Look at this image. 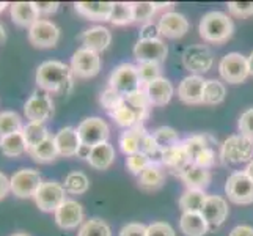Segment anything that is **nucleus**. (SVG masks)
Listing matches in <instances>:
<instances>
[{
  "instance_id": "obj_1",
  "label": "nucleus",
  "mask_w": 253,
  "mask_h": 236,
  "mask_svg": "<svg viewBox=\"0 0 253 236\" xmlns=\"http://www.w3.org/2000/svg\"><path fill=\"white\" fill-rule=\"evenodd\" d=\"M35 81L41 92L54 94H68L73 90L74 74L71 66L58 60H46L42 62L35 74Z\"/></svg>"
},
{
  "instance_id": "obj_2",
  "label": "nucleus",
  "mask_w": 253,
  "mask_h": 236,
  "mask_svg": "<svg viewBox=\"0 0 253 236\" xmlns=\"http://www.w3.org/2000/svg\"><path fill=\"white\" fill-rule=\"evenodd\" d=\"M198 32L205 41L222 45L233 37L234 24L231 17L223 11H209L200 21Z\"/></svg>"
},
{
  "instance_id": "obj_3",
  "label": "nucleus",
  "mask_w": 253,
  "mask_h": 236,
  "mask_svg": "<svg viewBox=\"0 0 253 236\" xmlns=\"http://www.w3.org/2000/svg\"><path fill=\"white\" fill-rule=\"evenodd\" d=\"M220 157L226 164L250 162L253 157V141L244 136H230L222 143Z\"/></svg>"
},
{
  "instance_id": "obj_4",
  "label": "nucleus",
  "mask_w": 253,
  "mask_h": 236,
  "mask_svg": "<svg viewBox=\"0 0 253 236\" xmlns=\"http://www.w3.org/2000/svg\"><path fill=\"white\" fill-rule=\"evenodd\" d=\"M109 87L120 92L121 94H129L143 89L138 76V69L132 63H121L112 71L109 79Z\"/></svg>"
},
{
  "instance_id": "obj_5",
  "label": "nucleus",
  "mask_w": 253,
  "mask_h": 236,
  "mask_svg": "<svg viewBox=\"0 0 253 236\" xmlns=\"http://www.w3.org/2000/svg\"><path fill=\"white\" fill-rule=\"evenodd\" d=\"M35 203L42 213H55V209L66 200V190L62 183L49 180L42 181V185L35 194Z\"/></svg>"
},
{
  "instance_id": "obj_6",
  "label": "nucleus",
  "mask_w": 253,
  "mask_h": 236,
  "mask_svg": "<svg viewBox=\"0 0 253 236\" xmlns=\"http://www.w3.org/2000/svg\"><path fill=\"white\" fill-rule=\"evenodd\" d=\"M225 192L236 205L253 203V180L246 172L231 173L225 183Z\"/></svg>"
},
{
  "instance_id": "obj_7",
  "label": "nucleus",
  "mask_w": 253,
  "mask_h": 236,
  "mask_svg": "<svg viewBox=\"0 0 253 236\" xmlns=\"http://www.w3.org/2000/svg\"><path fill=\"white\" fill-rule=\"evenodd\" d=\"M219 73L222 79L228 84H242L250 76L247 57L238 52H230L226 54L219 63Z\"/></svg>"
},
{
  "instance_id": "obj_8",
  "label": "nucleus",
  "mask_w": 253,
  "mask_h": 236,
  "mask_svg": "<svg viewBox=\"0 0 253 236\" xmlns=\"http://www.w3.org/2000/svg\"><path fill=\"white\" fill-rule=\"evenodd\" d=\"M11 194L17 198H33L42 185L41 173L35 169H21L10 178Z\"/></svg>"
},
{
  "instance_id": "obj_9",
  "label": "nucleus",
  "mask_w": 253,
  "mask_h": 236,
  "mask_svg": "<svg viewBox=\"0 0 253 236\" xmlns=\"http://www.w3.org/2000/svg\"><path fill=\"white\" fill-rule=\"evenodd\" d=\"M77 134L81 137V142L84 146L93 148L99 143L109 141L110 129L109 125L99 117H88L81 121L77 126Z\"/></svg>"
},
{
  "instance_id": "obj_10",
  "label": "nucleus",
  "mask_w": 253,
  "mask_h": 236,
  "mask_svg": "<svg viewBox=\"0 0 253 236\" xmlns=\"http://www.w3.org/2000/svg\"><path fill=\"white\" fill-rule=\"evenodd\" d=\"M212 52L205 45H192L182 52V66L194 76L208 73L212 66Z\"/></svg>"
},
{
  "instance_id": "obj_11",
  "label": "nucleus",
  "mask_w": 253,
  "mask_h": 236,
  "mask_svg": "<svg viewBox=\"0 0 253 236\" xmlns=\"http://www.w3.org/2000/svg\"><path fill=\"white\" fill-rule=\"evenodd\" d=\"M69 66H71L74 77L91 79L94 76H98L101 71V57L98 52L86 47H81L74 52Z\"/></svg>"
},
{
  "instance_id": "obj_12",
  "label": "nucleus",
  "mask_w": 253,
  "mask_h": 236,
  "mask_svg": "<svg viewBox=\"0 0 253 236\" xmlns=\"http://www.w3.org/2000/svg\"><path fill=\"white\" fill-rule=\"evenodd\" d=\"M24 115L29 121L44 123L54 115V102L49 93L35 92L24 104Z\"/></svg>"
},
{
  "instance_id": "obj_13",
  "label": "nucleus",
  "mask_w": 253,
  "mask_h": 236,
  "mask_svg": "<svg viewBox=\"0 0 253 236\" xmlns=\"http://www.w3.org/2000/svg\"><path fill=\"white\" fill-rule=\"evenodd\" d=\"M58 40H60V29L52 21L40 19L29 29L30 45L38 49L55 47Z\"/></svg>"
},
{
  "instance_id": "obj_14",
  "label": "nucleus",
  "mask_w": 253,
  "mask_h": 236,
  "mask_svg": "<svg viewBox=\"0 0 253 236\" xmlns=\"http://www.w3.org/2000/svg\"><path fill=\"white\" fill-rule=\"evenodd\" d=\"M169 55V47L162 40H138L134 46V57L138 63L162 65Z\"/></svg>"
},
{
  "instance_id": "obj_15",
  "label": "nucleus",
  "mask_w": 253,
  "mask_h": 236,
  "mask_svg": "<svg viewBox=\"0 0 253 236\" xmlns=\"http://www.w3.org/2000/svg\"><path fill=\"white\" fill-rule=\"evenodd\" d=\"M84 216H85L84 206L79 202H76V200H71V198H66L54 213L55 224L63 230L77 229V227L84 222Z\"/></svg>"
},
{
  "instance_id": "obj_16",
  "label": "nucleus",
  "mask_w": 253,
  "mask_h": 236,
  "mask_svg": "<svg viewBox=\"0 0 253 236\" xmlns=\"http://www.w3.org/2000/svg\"><path fill=\"white\" fill-rule=\"evenodd\" d=\"M159 33L165 38L176 40L182 38L189 32V21L184 14H181L178 11H169L162 14L158 24Z\"/></svg>"
},
{
  "instance_id": "obj_17",
  "label": "nucleus",
  "mask_w": 253,
  "mask_h": 236,
  "mask_svg": "<svg viewBox=\"0 0 253 236\" xmlns=\"http://www.w3.org/2000/svg\"><path fill=\"white\" fill-rule=\"evenodd\" d=\"M228 203L220 195H208L206 202L203 205L202 214L206 219L209 229H217L220 227L226 217H228Z\"/></svg>"
},
{
  "instance_id": "obj_18",
  "label": "nucleus",
  "mask_w": 253,
  "mask_h": 236,
  "mask_svg": "<svg viewBox=\"0 0 253 236\" xmlns=\"http://www.w3.org/2000/svg\"><path fill=\"white\" fill-rule=\"evenodd\" d=\"M206 79L190 74L179 82L178 98L184 104H203V89Z\"/></svg>"
},
{
  "instance_id": "obj_19",
  "label": "nucleus",
  "mask_w": 253,
  "mask_h": 236,
  "mask_svg": "<svg viewBox=\"0 0 253 236\" xmlns=\"http://www.w3.org/2000/svg\"><path fill=\"white\" fill-rule=\"evenodd\" d=\"M54 141L57 145V150L60 156L65 157H73V156H79V151L82 148L81 137L77 134V129L66 126L63 129H60L58 133L54 136Z\"/></svg>"
},
{
  "instance_id": "obj_20",
  "label": "nucleus",
  "mask_w": 253,
  "mask_h": 236,
  "mask_svg": "<svg viewBox=\"0 0 253 236\" xmlns=\"http://www.w3.org/2000/svg\"><path fill=\"white\" fill-rule=\"evenodd\" d=\"M81 43H82V47H86V49H91L94 52H102L106 50L110 43H112V33L109 29L102 27V25H94V27H90L86 29L81 33L79 37Z\"/></svg>"
},
{
  "instance_id": "obj_21",
  "label": "nucleus",
  "mask_w": 253,
  "mask_h": 236,
  "mask_svg": "<svg viewBox=\"0 0 253 236\" xmlns=\"http://www.w3.org/2000/svg\"><path fill=\"white\" fill-rule=\"evenodd\" d=\"M161 164L164 167H167L169 170H171L173 173L181 175L182 170H184L190 162V157L186 153L184 146H182V142L164 148L162 150V156H161Z\"/></svg>"
},
{
  "instance_id": "obj_22",
  "label": "nucleus",
  "mask_w": 253,
  "mask_h": 236,
  "mask_svg": "<svg viewBox=\"0 0 253 236\" xmlns=\"http://www.w3.org/2000/svg\"><path fill=\"white\" fill-rule=\"evenodd\" d=\"M143 90L148 96V99H150L151 106H165V104L170 102L173 96V85L165 77H159L156 81L150 82L143 87Z\"/></svg>"
},
{
  "instance_id": "obj_23",
  "label": "nucleus",
  "mask_w": 253,
  "mask_h": 236,
  "mask_svg": "<svg viewBox=\"0 0 253 236\" xmlns=\"http://www.w3.org/2000/svg\"><path fill=\"white\" fill-rule=\"evenodd\" d=\"M179 178L182 180L187 189L194 190H205L211 185V172L198 167L195 164H189L179 175Z\"/></svg>"
},
{
  "instance_id": "obj_24",
  "label": "nucleus",
  "mask_w": 253,
  "mask_h": 236,
  "mask_svg": "<svg viewBox=\"0 0 253 236\" xmlns=\"http://www.w3.org/2000/svg\"><path fill=\"white\" fill-rule=\"evenodd\" d=\"M76 11L90 21H109L113 10V2H77Z\"/></svg>"
},
{
  "instance_id": "obj_25",
  "label": "nucleus",
  "mask_w": 253,
  "mask_h": 236,
  "mask_svg": "<svg viewBox=\"0 0 253 236\" xmlns=\"http://www.w3.org/2000/svg\"><path fill=\"white\" fill-rule=\"evenodd\" d=\"M113 161H115V148L109 142L90 148V153L86 156V162L90 164V167L96 170H107L113 164Z\"/></svg>"
},
{
  "instance_id": "obj_26",
  "label": "nucleus",
  "mask_w": 253,
  "mask_h": 236,
  "mask_svg": "<svg viewBox=\"0 0 253 236\" xmlns=\"http://www.w3.org/2000/svg\"><path fill=\"white\" fill-rule=\"evenodd\" d=\"M10 14L14 24L19 27L30 29L32 25L40 21V14L33 2H14L10 5Z\"/></svg>"
},
{
  "instance_id": "obj_27",
  "label": "nucleus",
  "mask_w": 253,
  "mask_h": 236,
  "mask_svg": "<svg viewBox=\"0 0 253 236\" xmlns=\"http://www.w3.org/2000/svg\"><path fill=\"white\" fill-rule=\"evenodd\" d=\"M179 229L186 236H203L208 233L209 225L202 213H182Z\"/></svg>"
},
{
  "instance_id": "obj_28",
  "label": "nucleus",
  "mask_w": 253,
  "mask_h": 236,
  "mask_svg": "<svg viewBox=\"0 0 253 236\" xmlns=\"http://www.w3.org/2000/svg\"><path fill=\"white\" fill-rule=\"evenodd\" d=\"M164 181H165V172L161 162H151L138 175V186L146 190L159 189L164 185Z\"/></svg>"
},
{
  "instance_id": "obj_29",
  "label": "nucleus",
  "mask_w": 253,
  "mask_h": 236,
  "mask_svg": "<svg viewBox=\"0 0 253 236\" xmlns=\"http://www.w3.org/2000/svg\"><path fill=\"white\" fill-rule=\"evenodd\" d=\"M146 134L145 126L143 125H137L134 128H129L126 129L123 134L120 137V148L126 156H130L134 153L140 151V145L142 141Z\"/></svg>"
},
{
  "instance_id": "obj_30",
  "label": "nucleus",
  "mask_w": 253,
  "mask_h": 236,
  "mask_svg": "<svg viewBox=\"0 0 253 236\" xmlns=\"http://www.w3.org/2000/svg\"><path fill=\"white\" fill-rule=\"evenodd\" d=\"M30 157L38 164H49V162H54L57 157L60 156L58 154V150H57V145H55V141L52 136H47L44 141L41 143H38L37 146H33L32 150L29 151Z\"/></svg>"
},
{
  "instance_id": "obj_31",
  "label": "nucleus",
  "mask_w": 253,
  "mask_h": 236,
  "mask_svg": "<svg viewBox=\"0 0 253 236\" xmlns=\"http://www.w3.org/2000/svg\"><path fill=\"white\" fill-rule=\"evenodd\" d=\"M0 151L6 157H19L24 153H29L27 142H25L22 131L0 139Z\"/></svg>"
},
{
  "instance_id": "obj_32",
  "label": "nucleus",
  "mask_w": 253,
  "mask_h": 236,
  "mask_svg": "<svg viewBox=\"0 0 253 236\" xmlns=\"http://www.w3.org/2000/svg\"><path fill=\"white\" fill-rule=\"evenodd\" d=\"M206 198L208 195L205 194V190L186 189L184 194L179 197L178 203L182 213H202Z\"/></svg>"
},
{
  "instance_id": "obj_33",
  "label": "nucleus",
  "mask_w": 253,
  "mask_h": 236,
  "mask_svg": "<svg viewBox=\"0 0 253 236\" xmlns=\"http://www.w3.org/2000/svg\"><path fill=\"white\" fill-rule=\"evenodd\" d=\"M109 115L112 117V120L115 121L118 126L127 128V129L134 128L137 125H143V121H145V118L140 115V113L135 112L132 107H129L126 102L120 109H117L115 112L109 113Z\"/></svg>"
},
{
  "instance_id": "obj_34",
  "label": "nucleus",
  "mask_w": 253,
  "mask_h": 236,
  "mask_svg": "<svg viewBox=\"0 0 253 236\" xmlns=\"http://www.w3.org/2000/svg\"><path fill=\"white\" fill-rule=\"evenodd\" d=\"M63 188L66 194L71 195H82L90 188V180L84 172H71L66 175Z\"/></svg>"
},
{
  "instance_id": "obj_35",
  "label": "nucleus",
  "mask_w": 253,
  "mask_h": 236,
  "mask_svg": "<svg viewBox=\"0 0 253 236\" xmlns=\"http://www.w3.org/2000/svg\"><path fill=\"white\" fill-rule=\"evenodd\" d=\"M226 89L225 85L217 81V79H208L205 82V89H203V104L208 106H215V104H220L225 99Z\"/></svg>"
},
{
  "instance_id": "obj_36",
  "label": "nucleus",
  "mask_w": 253,
  "mask_h": 236,
  "mask_svg": "<svg viewBox=\"0 0 253 236\" xmlns=\"http://www.w3.org/2000/svg\"><path fill=\"white\" fill-rule=\"evenodd\" d=\"M212 142V137L208 136V134H197V136H190L187 139L182 141V146H184L186 153L189 154L190 157V162H194L195 157L202 153L206 148L212 146L211 145Z\"/></svg>"
},
{
  "instance_id": "obj_37",
  "label": "nucleus",
  "mask_w": 253,
  "mask_h": 236,
  "mask_svg": "<svg viewBox=\"0 0 253 236\" xmlns=\"http://www.w3.org/2000/svg\"><path fill=\"white\" fill-rule=\"evenodd\" d=\"M24 128L22 118L19 113L13 110H3L0 112V139L11 136L14 133H19Z\"/></svg>"
},
{
  "instance_id": "obj_38",
  "label": "nucleus",
  "mask_w": 253,
  "mask_h": 236,
  "mask_svg": "<svg viewBox=\"0 0 253 236\" xmlns=\"http://www.w3.org/2000/svg\"><path fill=\"white\" fill-rule=\"evenodd\" d=\"M113 25H127L135 22L134 19V2H115L109 19Z\"/></svg>"
},
{
  "instance_id": "obj_39",
  "label": "nucleus",
  "mask_w": 253,
  "mask_h": 236,
  "mask_svg": "<svg viewBox=\"0 0 253 236\" xmlns=\"http://www.w3.org/2000/svg\"><path fill=\"white\" fill-rule=\"evenodd\" d=\"M22 134H24L25 142H27L29 151L32 150L33 146H37L38 143H41L49 136L47 128L44 126V123H35V121H29L27 125H24Z\"/></svg>"
},
{
  "instance_id": "obj_40",
  "label": "nucleus",
  "mask_w": 253,
  "mask_h": 236,
  "mask_svg": "<svg viewBox=\"0 0 253 236\" xmlns=\"http://www.w3.org/2000/svg\"><path fill=\"white\" fill-rule=\"evenodd\" d=\"M77 236H112V230L106 221L93 217L82 224Z\"/></svg>"
},
{
  "instance_id": "obj_41",
  "label": "nucleus",
  "mask_w": 253,
  "mask_h": 236,
  "mask_svg": "<svg viewBox=\"0 0 253 236\" xmlns=\"http://www.w3.org/2000/svg\"><path fill=\"white\" fill-rule=\"evenodd\" d=\"M125 99H126V104H127L129 107H132L135 112H138L146 120L148 113H150L151 102H150V99H148V96H146V93H145L143 89L126 94Z\"/></svg>"
},
{
  "instance_id": "obj_42",
  "label": "nucleus",
  "mask_w": 253,
  "mask_h": 236,
  "mask_svg": "<svg viewBox=\"0 0 253 236\" xmlns=\"http://www.w3.org/2000/svg\"><path fill=\"white\" fill-rule=\"evenodd\" d=\"M151 136L154 137V141L158 142V145L162 148H169V146H173L179 143V136H178V131L173 129L170 126H161L158 129H154Z\"/></svg>"
},
{
  "instance_id": "obj_43",
  "label": "nucleus",
  "mask_w": 253,
  "mask_h": 236,
  "mask_svg": "<svg viewBox=\"0 0 253 236\" xmlns=\"http://www.w3.org/2000/svg\"><path fill=\"white\" fill-rule=\"evenodd\" d=\"M99 102H101L102 109H106L109 113H112V112H115L117 109H120L121 106H123V104L126 102V99H125V94H121L120 92L113 90L109 87V89H106L101 93Z\"/></svg>"
},
{
  "instance_id": "obj_44",
  "label": "nucleus",
  "mask_w": 253,
  "mask_h": 236,
  "mask_svg": "<svg viewBox=\"0 0 253 236\" xmlns=\"http://www.w3.org/2000/svg\"><path fill=\"white\" fill-rule=\"evenodd\" d=\"M153 161L148 157L145 153H142V151H138V153H134V154H130V156H127L126 157V167H127V170L132 173V175H140L143 170H145V167H148Z\"/></svg>"
},
{
  "instance_id": "obj_45",
  "label": "nucleus",
  "mask_w": 253,
  "mask_h": 236,
  "mask_svg": "<svg viewBox=\"0 0 253 236\" xmlns=\"http://www.w3.org/2000/svg\"><path fill=\"white\" fill-rule=\"evenodd\" d=\"M156 13L154 2H134V19L135 22L148 24L151 22Z\"/></svg>"
},
{
  "instance_id": "obj_46",
  "label": "nucleus",
  "mask_w": 253,
  "mask_h": 236,
  "mask_svg": "<svg viewBox=\"0 0 253 236\" xmlns=\"http://www.w3.org/2000/svg\"><path fill=\"white\" fill-rule=\"evenodd\" d=\"M137 69H138V76H140L142 87L156 81V79L162 77L161 76V65H158V63H138Z\"/></svg>"
},
{
  "instance_id": "obj_47",
  "label": "nucleus",
  "mask_w": 253,
  "mask_h": 236,
  "mask_svg": "<svg viewBox=\"0 0 253 236\" xmlns=\"http://www.w3.org/2000/svg\"><path fill=\"white\" fill-rule=\"evenodd\" d=\"M239 133L241 136L244 137H249L253 141V107L246 110L242 113V115L239 117Z\"/></svg>"
},
{
  "instance_id": "obj_48",
  "label": "nucleus",
  "mask_w": 253,
  "mask_h": 236,
  "mask_svg": "<svg viewBox=\"0 0 253 236\" xmlns=\"http://www.w3.org/2000/svg\"><path fill=\"white\" fill-rule=\"evenodd\" d=\"M146 236H176V233L167 222H153L146 227Z\"/></svg>"
},
{
  "instance_id": "obj_49",
  "label": "nucleus",
  "mask_w": 253,
  "mask_h": 236,
  "mask_svg": "<svg viewBox=\"0 0 253 236\" xmlns=\"http://www.w3.org/2000/svg\"><path fill=\"white\" fill-rule=\"evenodd\" d=\"M228 11L236 17L253 16V2H230Z\"/></svg>"
},
{
  "instance_id": "obj_50",
  "label": "nucleus",
  "mask_w": 253,
  "mask_h": 236,
  "mask_svg": "<svg viewBox=\"0 0 253 236\" xmlns=\"http://www.w3.org/2000/svg\"><path fill=\"white\" fill-rule=\"evenodd\" d=\"M192 164H195V165H198V167L206 169V170L214 167V164H215V153L212 150V146H209V148H206V150H203L202 153H200L195 157Z\"/></svg>"
},
{
  "instance_id": "obj_51",
  "label": "nucleus",
  "mask_w": 253,
  "mask_h": 236,
  "mask_svg": "<svg viewBox=\"0 0 253 236\" xmlns=\"http://www.w3.org/2000/svg\"><path fill=\"white\" fill-rule=\"evenodd\" d=\"M118 236H146V225L138 222L126 224L123 229L120 230Z\"/></svg>"
},
{
  "instance_id": "obj_52",
  "label": "nucleus",
  "mask_w": 253,
  "mask_h": 236,
  "mask_svg": "<svg viewBox=\"0 0 253 236\" xmlns=\"http://www.w3.org/2000/svg\"><path fill=\"white\" fill-rule=\"evenodd\" d=\"M159 29L158 25L153 22L143 24L140 29V38L138 40H159Z\"/></svg>"
},
{
  "instance_id": "obj_53",
  "label": "nucleus",
  "mask_w": 253,
  "mask_h": 236,
  "mask_svg": "<svg viewBox=\"0 0 253 236\" xmlns=\"http://www.w3.org/2000/svg\"><path fill=\"white\" fill-rule=\"evenodd\" d=\"M35 8H37L38 14L41 16H49V14H54L57 13L60 3L58 2H33Z\"/></svg>"
},
{
  "instance_id": "obj_54",
  "label": "nucleus",
  "mask_w": 253,
  "mask_h": 236,
  "mask_svg": "<svg viewBox=\"0 0 253 236\" xmlns=\"http://www.w3.org/2000/svg\"><path fill=\"white\" fill-rule=\"evenodd\" d=\"M10 192H11L10 178H8L5 173L0 172V200H3Z\"/></svg>"
},
{
  "instance_id": "obj_55",
  "label": "nucleus",
  "mask_w": 253,
  "mask_h": 236,
  "mask_svg": "<svg viewBox=\"0 0 253 236\" xmlns=\"http://www.w3.org/2000/svg\"><path fill=\"white\" fill-rule=\"evenodd\" d=\"M228 236H253V227H250V225H238L230 232Z\"/></svg>"
},
{
  "instance_id": "obj_56",
  "label": "nucleus",
  "mask_w": 253,
  "mask_h": 236,
  "mask_svg": "<svg viewBox=\"0 0 253 236\" xmlns=\"http://www.w3.org/2000/svg\"><path fill=\"white\" fill-rule=\"evenodd\" d=\"M5 41H6V32H5L3 24L0 22V45H3Z\"/></svg>"
},
{
  "instance_id": "obj_57",
  "label": "nucleus",
  "mask_w": 253,
  "mask_h": 236,
  "mask_svg": "<svg viewBox=\"0 0 253 236\" xmlns=\"http://www.w3.org/2000/svg\"><path fill=\"white\" fill-rule=\"evenodd\" d=\"M247 63H249V71H250V76H253V52L247 57Z\"/></svg>"
},
{
  "instance_id": "obj_58",
  "label": "nucleus",
  "mask_w": 253,
  "mask_h": 236,
  "mask_svg": "<svg viewBox=\"0 0 253 236\" xmlns=\"http://www.w3.org/2000/svg\"><path fill=\"white\" fill-rule=\"evenodd\" d=\"M244 172H246L247 175H249V177L253 180V161H250L249 164H247V169L246 170H244Z\"/></svg>"
},
{
  "instance_id": "obj_59",
  "label": "nucleus",
  "mask_w": 253,
  "mask_h": 236,
  "mask_svg": "<svg viewBox=\"0 0 253 236\" xmlns=\"http://www.w3.org/2000/svg\"><path fill=\"white\" fill-rule=\"evenodd\" d=\"M154 6H156V10H162V8H170V6H173V3H156L154 2Z\"/></svg>"
},
{
  "instance_id": "obj_60",
  "label": "nucleus",
  "mask_w": 253,
  "mask_h": 236,
  "mask_svg": "<svg viewBox=\"0 0 253 236\" xmlns=\"http://www.w3.org/2000/svg\"><path fill=\"white\" fill-rule=\"evenodd\" d=\"M6 6H10L6 2H0V13H3L6 10Z\"/></svg>"
},
{
  "instance_id": "obj_61",
  "label": "nucleus",
  "mask_w": 253,
  "mask_h": 236,
  "mask_svg": "<svg viewBox=\"0 0 253 236\" xmlns=\"http://www.w3.org/2000/svg\"><path fill=\"white\" fill-rule=\"evenodd\" d=\"M11 236H30V235H27V233H14Z\"/></svg>"
}]
</instances>
